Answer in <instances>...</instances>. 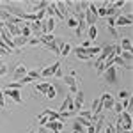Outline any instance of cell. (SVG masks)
<instances>
[{
    "mask_svg": "<svg viewBox=\"0 0 133 133\" xmlns=\"http://www.w3.org/2000/svg\"><path fill=\"white\" fill-rule=\"evenodd\" d=\"M73 133H76V131H73Z\"/></svg>",
    "mask_w": 133,
    "mask_h": 133,
    "instance_id": "52",
    "label": "cell"
},
{
    "mask_svg": "<svg viewBox=\"0 0 133 133\" xmlns=\"http://www.w3.org/2000/svg\"><path fill=\"white\" fill-rule=\"evenodd\" d=\"M105 133H114V124H107L105 126Z\"/></svg>",
    "mask_w": 133,
    "mask_h": 133,
    "instance_id": "47",
    "label": "cell"
},
{
    "mask_svg": "<svg viewBox=\"0 0 133 133\" xmlns=\"http://www.w3.org/2000/svg\"><path fill=\"white\" fill-rule=\"evenodd\" d=\"M78 117H83V119H87V121L92 123V112L91 110H80V115Z\"/></svg>",
    "mask_w": 133,
    "mask_h": 133,
    "instance_id": "31",
    "label": "cell"
},
{
    "mask_svg": "<svg viewBox=\"0 0 133 133\" xmlns=\"http://www.w3.org/2000/svg\"><path fill=\"white\" fill-rule=\"evenodd\" d=\"M4 75H7V66L4 61H0V76H4Z\"/></svg>",
    "mask_w": 133,
    "mask_h": 133,
    "instance_id": "39",
    "label": "cell"
},
{
    "mask_svg": "<svg viewBox=\"0 0 133 133\" xmlns=\"http://www.w3.org/2000/svg\"><path fill=\"white\" fill-rule=\"evenodd\" d=\"M87 133H96L94 131V126H89V128H87Z\"/></svg>",
    "mask_w": 133,
    "mask_h": 133,
    "instance_id": "48",
    "label": "cell"
},
{
    "mask_svg": "<svg viewBox=\"0 0 133 133\" xmlns=\"http://www.w3.org/2000/svg\"><path fill=\"white\" fill-rule=\"evenodd\" d=\"M71 50H73V46L69 44V43H66V44H64V46L61 48V53H59V55L66 57V55H69V51H71Z\"/></svg>",
    "mask_w": 133,
    "mask_h": 133,
    "instance_id": "28",
    "label": "cell"
},
{
    "mask_svg": "<svg viewBox=\"0 0 133 133\" xmlns=\"http://www.w3.org/2000/svg\"><path fill=\"white\" fill-rule=\"evenodd\" d=\"M64 82H66V85L69 87V92H71V96H75L76 92L80 91V87H78V82L80 80H76V75L75 73H69V75H64V78H62Z\"/></svg>",
    "mask_w": 133,
    "mask_h": 133,
    "instance_id": "2",
    "label": "cell"
},
{
    "mask_svg": "<svg viewBox=\"0 0 133 133\" xmlns=\"http://www.w3.org/2000/svg\"><path fill=\"white\" fill-rule=\"evenodd\" d=\"M112 110H114V112H117V114H121V112H123V107H121V103L115 101V103H114V107H112Z\"/></svg>",
    "mask_w": 133,
    "mask_h": 133,
    "instance_id": "43",
    "label": "cell"
},
{
    "mask_svg": "<svg viewBox=\"0 0 133 133\" xmlns=\"http://www.w3.org/2000/svg\"><path fill=\"white\" fill-rule=\"evenodd\" d=\"M107 30H108V34L112 36L114 39H119V32H117V29H115V27H107Z\"/></svg>",
    "mask_w": 133,
    "mask_h": 133,
    "instance_id": "34",
    "label": "cell"
},
{
    "mask_svg": "<svg viewBox=\"0 0 133 133\" xmlns=\"http://www.w3.org/2000/svg\"><path fill=\"white\" fill-rule=\"evenodd\" d=\"M121 59H123L126 64H131V59H133V53L131 51H121V55H119Z\"/></svg>",
    "mask_w": 133,
    "mask_h": 133,
    "instance_id": "27",
    "label": "cell"
},
{
    "mask_svg": "<svg viewBox=\"0 0 133 133\" xmlns=\"http://www.w3.org/2000/svg\"><path fill=\"white\" fill-rule=\"evenodd\" d=\"M20 87H23L20 82H11V83H7V87L5 89H12V91H20Z\"/></svg>",
    "mask_w": 133,
    "mask_h": 133,
    "instance_id": "33",
    "label": "cell"
},
{
    "mask_svg": "<svg viewBox=\"0 0 133 133\" xmlns=\"http://www.w3.org/2000/svg\"><path fill=\"white\" fill-rule=\"evenodd\" d=\"M103 75H105V80L110 83V85L117 83V69H115V66H112V68H107Z\"/></svg>",
    "mask_w": 133,
    "mask_h": 133,
    "instance_id": "8",
    "label": "cell"
},
{
    "mask_svg": "<svg viewBox=\"0 0 133 133\" xmlns=\"http://www.w3.org/2000/svg\"><path fill=\"white\" fill-rule=\"evenodd\" d=\"M87 36H89V41H94L98 37V27H87Z\"/></svg>",
    "mask_w": 133,
    "mask_h": 133,
    "instance_id": "25",
    "label": "cell"
},
{
    "mask_svg": "<svg viewBox=\"0 0 133 133\" xmlns=\"http://www.w3.org/2000/svg\"><path fill=\"white\" fill-rule=\"evenodd\" d=\"M29 43L27 37H23V36H16V37H12V44H14V48L20 51V48H23L25 44Z\"/></svg>",
    "mask_w": 133,
    "mask_h": 133,
    "instance_id": "18",
    "label": "cell"
},
{
    "mask_svg": "<svg viewBox=\"0 0 133 133\" xmlns=\"http://www.w3.org/2000/svg\"><path fill=\"white\" fill-rule=\"evenodd\" d=\"M55 96H57V89H55L53 85H50V89H48V92L44 94V98H48V99H53Z\"/></svg>",
    "mask_w": 133,
    "mask_h": 133,
    "instance_id": "29",
    "label": "cell"
},
{
    "mask_svg": "<svg viewBox=\"0 0 133 133\" xmlns=\"http://www.w3.org/2000/svg\"><path fill=\"white\" fill-rule=\"evenodd\" d=\"M94 68H96V75H103L105 69H107V68H105V61H101V59L96 57V59H94Z\"/></svg>",
    "mask_w": 133,
    "mask_h": 133,
    "instance_id": "21",
    "label": "cell"
},
{
    "mask_svg": "<svg viewBox=\"0 0 133 133\" xmlns=\"http://www.w3.org/2000/svg\"><path fill=\"white\" fill-rule=\"evenodd\" d=\"M27 76H30L32 80L41 78V69H34V71H27Z\"/></svg>",
    "mask_w": 133,
    "mask_h": 133,
    "instance_id": "32",
    "label": "cell"
},
{
    "mask_svg": "<svg viewBox=\"0 0 133 133\" xmlns=\"http://www.w3.org/2000/svg\"><path fill=\"white\" fill-rule=\"evenodd\" d=\"M44 12H46V18H59V14H57V9H55V4H53V2L48 4V7L44 9ZM59 20H61V18H59Z\"/></svg>",
    "mask_w": 133,
    "mask_h": 133,
    "instance_id": "19",
    "label": "cell"
},
{
    "mask_svg": "<svg viewBox=\"0 0 133 133\" xmlns=\"http://www.w3.org/2000/svg\"><path fill=\"white\" fill-rule=\"evenodd\" d=\"M83 101H85L83 92L78 91L76 94H75V98H73V107H75V110H82V108H83Z\"/></svg>",
    "mask_w": 133,
    "mask_h": 133,
    "instance_id": "14",
    "label": "cell"
},
{
    "mask_svg": "<svg viewBox=\"0 0 133 133\" xmlns=\"http://www.w3.org/2000/svg\"><path fill=\"white\" fill-rule=\"evenodd\" d=\"M43 25V36L44 34H53V29H55V18H44L41 21Z\"/></svg>",
    "mask_w": 133,
    "mask_h": 133,
    "instance_id": "12",
    "label": "cell"
},
{
    "mask_svg": "<svg viewBox=\"0 0 133 133\" xmlns=\"http://www.w3.org/2000/svg\"><path fill=\"white\" fill-rule=\"evenodd\" d=\"M96 5L94 4H89V7H87V11L83 12V18H85V23H87V27H94L96 25V21H98V14H96Z\"/></svg>",
    "mask_w": 133,
    "mask_h": 133,
    "instance_id": "1",
    "label": "cell"
},
{
    "mask_svg": "<svg viewBox=\"0 0 133 133\" xmlns=\"http://www.w3.org/2000/svg\"><path fill=\"white\" fill-rule=\"evenodd\" d=\"M2 94H4V98H5V96H9L11 99H12L14 103H18V105H21V103H23V98H21L20 91H12V89H4V91H2Z\"/></svg>",
    "mask_w": 133,
    "mask_h": 133,
    "instance_id": "10",
    "label": "cell"
},
{
    "mask_svg": "<svg viewBox=\"0 0 133 133\" xmlns=\"http://www.w3.org/2000/svg\"><path fill=\"white\" fill-rule=\"evenodd\" d=\"M131 39H128V37H123L121 39V43H119V48H121V51H131Z\"/></svg>",
    "mask_w": 133,
    "mask_h": 133,
    "instance_id": "22",
    "label": "cell"
},
{
    "mask_svg": "<svg viewBox=\"0 0 133 133\" xmlns=\"http://www.w3.org/2000/svg\"><path fill=\"white\" fill-rule=\"evenodd\" d=\"M37 121H39V124H41V126H46V123H48V117H46V115H37Z\"/></svg>",
    "mask_w": 133,
    "mask_h": 133,
    "instance_id": "40",
    "label": "cell"
},
{
    "mask_svg": "<svg viewBox=\"0 0 133 133\" xmlns=\"http://www.w3.org/2000/svg\"><path fill=\"white\" fill-rule=\"evenodd\" d=\"M0 55H9V53H7V51H5L4 48H2V46H0Z\"/></svg>",
    "mask_w": 133,
    "mask_h": 133,
    "instance_id": "49",
    "label": "cell"
},
{
    "mask_svg": "<svg viewBox=\"0 0 133 133\" xmlns=\"http://www.w3.org/2000/svg\"><path fill=\"white\" fill-rule=\"evenodd\" d=\"M23 23V21H21ZM20 23V25H21ZM20 25H4V29L9 32L11 37H16V36H21V30H20Z\"/></svg>",
    "mask_w": 133,
    "mask_h": 133,
    "instance_id": "17",
    "label": "cell"
},
{
    "mask_svg": "<svg viewBox=\"0 0 133 133\" xmlns=\"http://www.w3.org/2000/svg\"><path fill=\"white\" fill-rule=\"evenodd\" d=\"M50 85H51L50 82H39L37 85H36V92H39V94L44 96V94L48 92V89H50Z\"/></svg>",
    "mask_w": 133,
    "mask_h": 133,
    "instance_id": "23",
    "label": "cell"
},
{
    "mask_svg": "<svg viewBox=\"0 0 133 133\" xmlns=\"http://www.w3.org/2000/svg\"><path fill=\"white\" fill-rule=\"evenodd\" d=\"M68 27H69V29H76V27H78V21L75 20L73 16H68Z\"/></svg>",
    "mask_w": 133,
    "mask_h": 133,
    "instance_id": "35",
    "label": "cell"
},
{
    "mask_svg": "<svg viewBox=\"0 0 133 133\" xmlns=\"http://www.w3.org/2000/svg\"><path fill=\"white\" fill-rule=\"evenodd\" d=\"M55 78H64V73H62V68H59L57 71H55V75H53Z\"/></svg>",
    "mask_w": 133,
    "mask_h": 133,
    "instance_id": "45",
    "label": "cell"
},
{
    "mask_svg": "<svg viewBox=\"0 0 133 133\" xmlns=\"http://www.w3.org/2000/svg\"><path fill=\"white\" fill-rule=\"evenodd\" d=\"M25 76H27V68H25V64H18V66L14 68V73H12L14 82H20L21 78H25Z\"/></svg>",
    "mask_w": 133,
    "mask_h": 133,
    "instance_id": "13",
    "label": "cell"
},
{
    "mask_svg": "<svg viewBox=\"0 0 133 133\" xmlns=\"http://www.w3.org/2000/svg\"><path fill=\"white\" fill-rule=\"evenodd\" d=\"M39 43H41L43 46H46L48 50H51L53 53H57L59 55V50H57V46H55V36L53 34H44L39 37Z\"/></svg>",
    "mask_w": 133,
    "mask_h": 133,
    "instance_id": "3",
    "label": "cell"
},
{
    "mask_svg": "<svg viewBox=\"0 0 133 133\" xmlns=\"http://www.w3.org/2000/svg\"><path fill=\"white\" fill-rule=\"evenodd\" d=\"M119 119L123 121L124 124H131L133 126V121H131V114L130 112H126V110H123V112L119 114Z\"/></svg>",
    "mask_w": 133,
    "mask_h": 133,
    "instance_id": "24",
    "label": "cell"
},
{
    "mask_svg": "<svg viewBox=\"0 0 133 133\" xmlns=\"http://www.w3.org/2000/svg\"><path fill=\"white\" fill-rule=\"evenodd\" d=\"M27 44H30V46H39L41 43H39V37H34V36H30L29 37V43Z\"/></svg>",
    "mask_w": 133,
    "mask_h": 133,
    "instance_id": "36",
    "label": "cell"
},
{
    "mask_svg": "<svg viewBox=\"0 0 133 133\" xmlns=\"http://www.w3.org/2000/svg\"><path fill=\"white\" fill-rule=\"evenodd\" d=\"M59 68H61V62H59V61L53 62V64H50V66H46L44 69H41V76H43V78H51Z\"/></svg>",
    "mask_w": 133,
    "mask_h": 133,
    "instance_id": "7",
    "label": "cell"
},
{
    "mask_svg": "<svg viewBox=\"0 0 133 133\" xmlns=\"http://www.w3.org/2000/svg\"><path fill=\"white\" fill-rule=\"evenodd\" d=\"M115 25H119V27H131L133 25V16L131 12L128 11V12H121L117 18H115Z\"/></svg>",
    "mask_w": 133,
    "mask_h": 133,
    "instance_id": "4",
    "label": "cell"
},
{
    "mask_svg": "<svg viewBox=\"0 0 133 133\" xmlns=\"http://www.w3.org/2000/svg\"><path fill=\"white\" fill-rule=\"evenodd\" d=\"M2 27H4V21H2V20H0V29H2Z\"/></svg>",
    "mask_w": 133,
    "mask_h": 133,
    "instance_id": "50",
    "label": "cell"
},
{
    "mask_svg": "<svg viewBox=\"0 0 133 133\" xmlns=\"http://www.w3.org/2000/svg\"><path fill=\"white\" fill-rule=\"evenodd\" d=\"M107 27H115V18H107Z\"/></svg>",
    "mask_w": 133,
    "mask_h": 133,
    "instance_id": "44",
    "label": "cell"
},
{
    "mask_svg": "<svg viewBox=\"0 0 133 133\" xmlns=\"http://www.w3.org/2000/svg\"><path fill=\"white\" fill-rule=\"evenodd\" d=\"M71 110H75V107H73V96H71V94H68V96L64 98V101H62L61 108H59L57 112L62 114V112H71Z\"/></svg>",
    "mask_w": 133,
    "mask_h": 133,
    "instance_id": "11",
    "label": "cell"
},
{
    "mask_svg": "<svg viewBox=\"0 0 133 133\" xmlns=\"http://www.w3.org/2000/svg\"><path fill=\"white\" fill-rule=\"evenodd\" d=\"M121 133H131V131H121Z\"/></svg>",
    "mask_w": 133,
    "mask_h": 133,
    "instance_id": "51",
    "label": "cell"
},
{
    "mask_svg": "<svg viewBox=\"0 0 133 133\" xmlns=\"http://www.w3.org/2000/svg\"><path fill=\"white\" fill-rule=\"evenodd\" d=\"M99 98H101V103H103V110H112L114 103H115L114 94H110V92H103Z\"/></svg>",
    "mask_w": 133,
    "mask_h": 133,
    "instance_id": "6",
    "label": "cell"
},
{
    "mask_svg": "<svg viewBox=\"0 0 133 133\" xmlns=\"http://www.w3.org/2000/svg\"><path fill=\"white\" fill-rule=\"evenodd\" d=\"M53 4H55V9H57V14H59V18H61V20H68V14H69V11H68V7H66V2L59 0V2H53Z\"/></svg>",
    "mask_w": 133,
    "mask_h": 133,
    "instance_id": "9",
    "label": "cell"
},
{
    "mask_svg": "<svg viewBox=\"0 0 133 133\" xmlns=\"http://www.w3.org/2000/svg\"><path fill=\"white\" fill-rule=\"evenodd\" d=\"M114 4V7H115V9H123L124 5H126V2H124V0H117V2H112Z\"/></svg>",
    "mask_w": 133,
    "mask_h": 133,
    "instance_id": "42",
    "label": "cell"
},
{
    "mask_svg": "<svg viewBox=\"0 0 133 133\" xmlns=\"http://www.w3.org/2000/svg\"><path fill=\"white\" fill-rule=\"evenodd\" d=\"M43 115H46V117H48V121H59V112H57V110L44 108V110H43Z\"/></svg>",
    "mask_w": 133,
    "mask_h": 133,
    "instance_id": "20",
    "label": "cell"
},
{
    "mask_svg": "<svg viewBox=\"0 0 133 133\" xmlns=\"http://www.w3.org/2000/svg\"><path fill=\"white\" fill-rule=\"evenodd\" d=\"M73 53L76 55V59H78V61H85V62H91V57L87 55V51L83 50L82 46H76V48H73Z\"/></svg>",
    "mask_w": 133,
    "mask_h": 133,
    "instance_id": "16",
    "label": "cell"
},
{
    "mask_svg": "<svg viewBox=\"0 0 133 133\" xmlns=\"http://www.w3.org/2000/svg\"><path fill=\"white\" fill-rule=\"evenodd\" d=\"M114 66H121L124 69H131V64H126L121 57H115V59H114Z\"/></svg>",
    "mask_w": 133,
    "mask_h": 133,
    "instance_id": "26",
    "label": "cell"
},
{
    "mask_svg": "<svg viewBox=\"0 0 133 133\" xmlns=\"http://www.w3.org/2000/svg\"><path fill=\"white\" fill-rule=\"evenodd\" d=\"M96 14H98V18H107V9L99 7V9H96Z\"/></svg>",
    "mask_w": 133,
    "mask_h": 133,
    "instance_id": "38",
    "label": "cell"
},
{
    "mask_svg": "<svg viewBox=\"0 0 133 133\" xmlns=\"http://www.w3.org/2000/svg\"><path fill=\"white\" fill-rule=\"evenodd\" d=\"M110 57H115V51H114V43L110 44H105L99 51V55H98V59H101V61H107V59H110Z\"/></svg>",
    "mask_w": 133,
    "mask_h": 133,
    "instance_id": "5",
    "label": "cell"
},
{
    "mask_svg": "<svg viewBox=\"0 0 133 133\" xmlns=\"http://www.w3.org/2000/svg\"><path fill=\"white\" fill-rule=\"evenodd\" d=\"M75 121H76V123L80 124V126H83V128H89V126H92V123H91V121H87V119H83V117H76Z\"/></svg>",
    "mask_w": 133,
    "mask_h": 133,
    "instance_id": "30",
    "label": "cell"
},
{
    "mask_svg": "<svg viewBox=\"0 0 133 133\" xmlns=\"http://www.w3.org/2000/svg\"><path fill=\"white\" fill-rule=\"evenodd\" d=\"M130 96H131V94H130V91H124V89H121V91H119V98H121V101H123V99H128Z\"/></svg>",
    "mask_w": 133,
    "mask_h": 133,
    "instance_id": "37",
    "label": "cell"
},
{
    "mask_svg": "<svg viewBox=\"0 0 133 133\" xmlns=\"http://www.w3.org/2000/svg\"><path fill=\"white\" fill-rule=\"evenodd\" d=\"M30 82H34V80H32L30 76H25V78H21V80H20V83H21V85H25V83H30Z\"/></svg>",
    "mask_w": 133,
    "mask_h": 133,
    "instance_id": "46",
    "label": "cell"
},
{
    "mask_svg": "<svg viewBox=\"0 0 133 133\" xmlns=\"http://www.w3.org/2000/svg\"><path fill=\"white\" fill-rule=\"evenodd\" d=\"M73 131H76V133H83V126H80V124L76 123H73Z\"/></svg>",
    "mask_w": 133,
    "mask_h": 133,
    "instance_id": "41",
    "label": "cell"
},
{
    "mask_svg": "<svg viewBox=\"0 0 133 133\" xmlns=\"http://www.w3.org/2000/svg\"><path fill=\"white\" fill-rule=\"evenodd\" d=\"M44 128H46V130H51V131L61 133L62 130H64V123H62V121H48Z\"/></svg>",
    "mask_w": 133,
    "mask_h": 133,
    "instance_id": "15",
    "label": "cell"
}]
</instances>
